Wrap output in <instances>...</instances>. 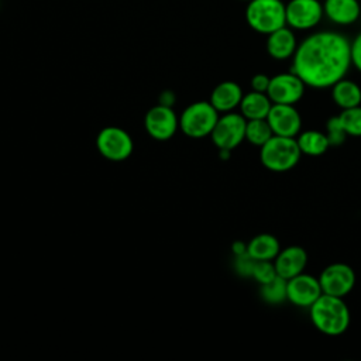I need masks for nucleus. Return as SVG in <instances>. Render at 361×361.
<instances>
[{
	"instance_id": "1",
	"label": "nucleus",
	"mask_w": 361,
	"mask_h": 361,
	"mask_svg": "<svg viewBox=\"0 0 361 361\" xmlns=\"http://www.w3.org/2000/svg\"><path fill=\"white\" fill-rule=\"evenodd\" d=\"M350 66L351 41L337 31H317L298 44L290 71L306 86L326 89L345 78Z\"/></svg>"
},
{
	"instance_id": "2",
	"label": "nucleus",
	"mask_w": 361,
	"mask_h": 361,
	"mask_svg": "<svg viewBox=\"0 0 361 361\" xmlns=\"http://www.w3.org/2000/svg\"><path fill=\"white\" fill-rule=\"evenodd\" d=\"M309 316L313 326L326 336H341L350 327L351 316L344 298L323 293L310 307Z\"/></svg>"
},
{
	"instance_id": "3",
	"label": "nucleus",
	"mask_w": 361,
	"mask_h": 361,
	"mask_svg": "<svg viewBox=\"0 0 361 361\" xmlns=\"http://www.w3.org/2000/svg\"><path fill=\"white\" fill-rule=\"evenodd\" d=\"M302 152L296 137L272 135L262 147H259L261 164L271 172H286L293 169Z\"/></svg>"
},
{
	"instance_id": "4",
	"label": "nucleus",
	"mask_w": 361,
	"mask_h": 361,
	"mask_svg": "<svg viewBox=\"0 0 361 361\" xmlns=\"http://www.w3.org/2000/svg\"><path fill=\"white\" fill-rule=\"evenodd\" d=\"M245 20L254 31L268 35L286 25L285 3L282 0H251L245 8Z\"/></svg>"
},
{
	"instance_id": "5",
	"label": "nucleus",
	"mask_w": 361,
	"mask_h": 361,
	"mask_svg": "<svg viewBox=\"0 0 361 361\" xmlns=\"http://www.w3.org/2000/svg\"><path fill=\"white\" fill-rule=\"evenodd\" d=\"M217 120L219 111L210 102H195L180 114L179 127L190 138H203L212 134Z\"/></svg>"
},
{
	"instance_id": "6",
	"label": "nucleus",
	"mask_w": 361,
	"mask_h": 361,
	"mask_svg": "<svg viewBox=\"0 0 361 361\" xmlns=\"http://www.w3.org/2000/svg\"><path fill=\"white\" fill-rule=\"evenodd\" d=\"M247 120L241 113L228 111L219 116V120L210 134L213 144L219 149H234L245 140Z\"/></svg>"
},
{
	"instance_id": "7",
	"label": "nucleus",
	"mask_w": 361,
	"mask_h": 361,
	"mask_svg": "<svg viewBox=\"0 0 361 361\" xmlns=\"http://www.w3.org/2000/svg\"><path fill=\"white\" fill-rule=\"evenodd\" d=\"M322 290L326 295L338 298L347 296L355 286V272L345 262H333L327 265L317 276Z\"/></svg>"
},
{
	"instance_id": "8",
	"label": "nucleus",
	"mask_w": 361,
	"mask_h": 361,
	"mask_svg": "<svg viewBox=\"0 0 361 361\" xmlns=\"http://www.w3.org/2000/svg\"><path fill=\"white\" fill-rule=\"evenodd\" d=\"M286 25L292 30H312L323 18V3L319 0H289L285 4Z\"/></svg>"
},
{
	"instance_id": "9",
	"label": "nucleus",
	"mask_w": 361,
	"mask_h": 361,
	"mask_svg": "<svg viewBox=\"0 0 361 361\" xmlns=\"http://www.w3.org/2000/svg\"><path fill=\"white\" fill-rule=\"evenodd\" d=\"M306 85L295 72H283L271 76L268 97L276 104H296L305 94Z\"/></svg>"
},
{
	"instance_id": "10",
	"label": "nucleus",
	"mask_w": 361,
	"mask_h": 361,
	"mask_svg": "<svg viewBox=\"0 0 361 361\" xmlns=\"http://www.w3.org/2000/svg\"><path fill=\"white\" fill-rule=\"evenodd\" d=\"M96 145L100 154L110 161H123L133 152V140L120 127L103 128L97 135Z\"/></svg>"
},
{
	"instance_id": "11",
	"label": "nucleus",
	"mask_w": 361,
	"mask_h": 361,
	"mask_svg": "<svg viewBox=\"0 0 361 361\" xmlns=\"http://www.w3.org/2000/svg\"><path fill=\"white\" fill-rule=\"evenodd\" d=\"M323 295L319 278L302 272L286 281V300L298 307H310Z\"/></svg>"
},
{
	"instance_id": "12",
	"label": "nucleus",
	"mask_w": 361,
	"mask_h": 361,
	"mask_svg": "<svg viewBox=\"0 0 361 361\" xmlns=\"http://www.w3.org/2000/svg\"><path fill=\"white\" fill-rule=\"evenodd\" d=\"M267 121L274 135L298 137L302 130V117L295 104H276L272 103Z\"/></svg>"
},
{
	"instance_id": "13",
	"label": "nucleus",
	"mask_w": 361,
	"mask_h": 361,
	"mask_svg": "<svg viewBox=\"0 0 361 361\" xmlns=\"http://www.w3.org/2000/svg\"><path fill=\"white\" fill-rule=\"evenodd\" d=\"M179 126V121L176 118V114L168 104H159L148 110L145 116V128L148 134L155 140H168L171 138L176 128Z\"/></svg>"
},
{
	"instance_id": "14",
	"label": "nucleus",
	"mask_w": 361,
	"mask_h": 361,
	"mask_svg": "<svg viewBox=\"0 0 361 361\" xmlns=\"http://www.w3.org/2000/svg\"><path fill=\"white\" fill-rule=\"evenodd\" d=\"M276 275L283 279H290L302 272L307 265V252L300 245H289L281 248L274 259Z\"/></svg>"
},
{
	"instance_id": "15",
	"label": "nucleus",
	"mask_w": 361,
	"mask_h": 361,
	"mask_svg": "<svg viewBox=\"0 0 361 361\" xmlns=\"http://www.w3.org/2000/svg\"><path fill=\"white\" fill-rule=\"evenodd\" d=\"M267 52L276 61H285L293 56L298 48V39L293 30L283 25L267 35Z\"/></svg>"
},
{
	"instance_id": "16",
	"label": "nucleus",
	"mask_w": 361,
	"mask_h": 361,
	"mask_svg": "<svg viewBox=\"0 0 361 361\" xmlns=\"http://www.w3.org/2000/svg\"><path fill=\"white\" fill-rule=\"evenodd\" d=\"M324 16L337 25L354 24L361 14L358 0H324Z\"/></svg>"
},
{
	"instance_id": "17",
	"label": "nucleus",
	"mask_w": 361,
	"mask_h": 361,
	"mask_svg": "<svg viewBox=\"0 0 361 361\" xmlns=\"http://www.w3.org/2000/svg\"><path fill=\"white\" fill-rule=\"evenodd\" d=\"M243 96L244 93L237 82L224 80L213 89L209 102L219 113H228L240 106Z\"/></svg>"
},
{
	"instance_id": "18",
	"label": "nucleus",
	"mask_w": 361,
	"mask_h": 361,
	"mask_svg": "<svg viewBox=\"0 0 361 361\" xmlns=\"http://www.w3.org/2000/svg\"><path fill=\"white\" fill-rule=\"evenodd\" d=\"M279 251V240L269 233L257 234L247 244V252L255 261H274Z\"/></svg>"
},
{
	"instance_id": "19",
	"label": "nucleus",
	"mask_w": 361,
	"mask_h": 361,
	"mask_svg": "<svg viewBox=\"0 0 361 361\" xmlns=\"http://www.w3.org/2000/svg\"><path fill=\"white\" fill-rule=\"evenodd\" d=\"M331 99L341 110L361 106V87L354 80L343 78L331 86Z\"/></svg>"
},
{
	"instance_id": "20",
	"label": "nucleus",
	"mask_w": 361,
	"mask_h": 361,
	"mask_svg": "<svg viewBox=\"0 0 361 361\" xmlns=\"http://www.w3.org/2000/svg\"><path fill=\"white\" fill-rule=\"evenodd\" d=\"M271 106L272 102L267 93L251 90L243 96L238 109L240 113L245 117V120H257L267 118Z\"/></svg>"
},
{
	"instance_id": "21",
	"label": "nucleus",
	"mask_w": 361,
	"mask_h": 361,
	"mask_svg": "<svg viewBox=\"0 0 361 361\" xmlns=\"http://www.w3.org/2000/svg\"><path fill=\"white\" fill-rule=\"evenodd\" d=\"M296 141L302 155L305 154L309 157H320L331 147L327 134L317 130L300 131L296 137Z\"/></svg>"
},
{
	"instance_id": "22",
	"label": "nucleus",
	"mask_w": 361,
	"mask_h": 361,
	"mask_svg": "<svg viewBox=\"0 0 361 361\" xmlns=\"http://www.w3.org/2000/svg\"><path fill=\"white\" fill-rule=\"evenodd\" d=\"M274 135L267 118H257V120H247L245 127V140L255 145L262 147L271 137Z\"/></svg>"
},
{
	"instance_id": "23",
	"label": "nucleus",
	"mask_w": 361,
	"mask_h": 361,
	"mask_svg": "<svg viewBox=\"0 0 361 361\" xmlns=\"http://www.w3.org/2000/svg\"><path fill=\"white\" fill-rule=\"evenodd\" d=\"M261 296L269 305H279L286 300V279L275 276L272 281L261 285Z\"/></svg>"
},
{
	"instance_id": "24",
	"label": "nucleus",
	"mask_w": 361,
	"mask_h": 361,
	"mask_svg": "<svg viewBox=\"0 0 361 361\" xmlns=\"http://www.w3.org/2000/svg\"><path fill=\"white\" fill-rule=\"evenodd\" d=\"M337 117L347 135L361 137V106L344 109Z\"/></svg>"
},
{
	"instance_id": "25",
	"label": "nucleus",
	"mask_w": 361,
	"mask_h": 361,
	"mask_svg": "<svg viewBox=\"0 0 361 361\" xmlns=\"http://www.w3.org/2000/svg\"><path fill=\"white\" fill-rule=\"evenodd\" d=\"M326 134H327V138H329L331 147L341 145L345 141V138L348 137L347 133L344 131V128H343V126H341V123H340L337 116H333V117H330L327 120V123H326Z\"/></svg>"
},
{
	"instance_id": "26",
	"label": "nucleus",
	"mask_w": 361,
	"mask_h": 361,
	"mask_svg": "<svg viewBox=\"0 0 361 361\" xmlns=\"http://www.w3.org/2000/svg\"><path fill=\"white\" fill-rule=\"evenodd\" d=\"M276 276L274 261H255L251 278H254L259 285L272 281Z\"/></svg>"
},
{
	"instance_id": "27",
	"label": "nucleus",
	"mask_w": 361,
	"mask_h": 361,
	"mask_svg": "<svg viewBox=\"0 0 361 361\" xmlns=\"http://www.w3.org/2000/svg\"><path fill=\"white\" fill-rule=\"evenodd\" d=\"M254 264H255V259L251 255H248V252H245L243 255H237L235 257L234 268H235L238 275H241V276H251Z\"/></svg>"
},
{
	"instance_id": "28",
	"label": "nucleus",
	"mask_w": 361,
	"mask_h": 361,
	"mask_svg": "<svg viewBox=\"0 0 361 361\" xmlns=\"http://www.w3.org/2000/svg\"><path fill=\"white\" fill-rule=\"evenodd\" d=\"M351 65L361 72V32L351 41Z\"/></svg>"
},
{
	"instance_id": "29",
	"label": "nucleus",
	"mask_w": 361,
	"mask_h": 361,
	"mask_svg": "<svg viewBox=\"0 0 361 361\" xmlns=\"http://www.w3.org/2000/svg\"><path fill=\"white\" fill-rule=\"evenodd\" d=\"M269 82H271V76H268L265 73H257L251 78V89L255 92L267 93V90L269 87Z\"/></svg>"
},
{
	"instance_id": "30",
	"label": "nucleus",
	"mask_w": 361,
	"mask_h": 361,
	"mask_svg": "<svg viewBox=\"0 0 361 361\" xmlns=\"http://www.w3.org/2000/svg\"><path fill=\"white\" fill-rule=\"evenodd\" d=\"M231 251H233L234 257L243 255V254L247 252V244L243 243V241H234L233 245H231Z\"/></svg>"
},
{
	"instance_id": "31",
	"label": "nucleus",
	"mask_w": 361,
	"mask_h": 361,
	"mask_svg": "<svg viewBox=\"0 0 361 361\" xmlns=\"http://www.w3.org/2000/svg\"><path fill=\"white\" fill-rule=\"evenodd\" d=\"M241 1H247V3H248V1H251V0H241Z\"/></svg>"
}]
</instances>
